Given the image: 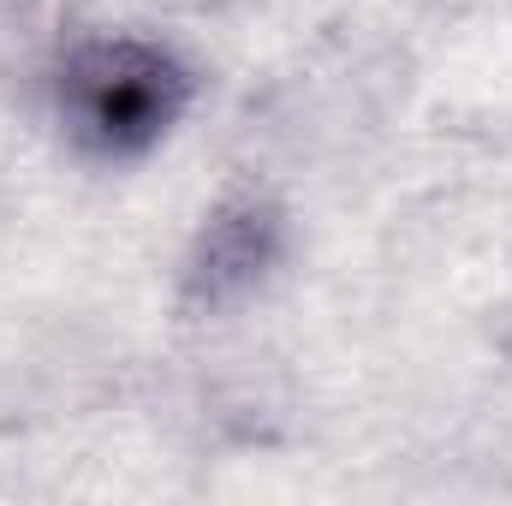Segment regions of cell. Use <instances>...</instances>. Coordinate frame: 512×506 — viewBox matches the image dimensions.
Returning <instances> with one entry per match:
<instances>
[{
  "label": "cell",
  "mask_w": 512,
  "mask_h": 506,
  "mask_svg": "<svg viewBox=\"0 0 512 506\" xmlns=\"http://www.w3.org/2000/svg\"><path fill=\"white\" fill-rule=\"evenodd\" d=\"M191 66L149 36H90L60 66V120L96 161H137L185 120Z\"/></svg>",
  "instance_id": "1"
},
{
  "label": "cell",
  "mask_w": 512,
  "mask_h": 506,
  "mask_svg": "<svg viewBox=\"0 0 512 506\" xmlns=\"http://www.w3.org/2000/svg\"><path fill=\"white\" fill-rule=\"evenodd\" d=\"M286 245V209L256 191V185H233L197 227L185 268H179V298L197 316H215L227 304H239L268 280V268L280 262Z\"/></svg>",
  "instance_id": "2"
}]
</instances>
